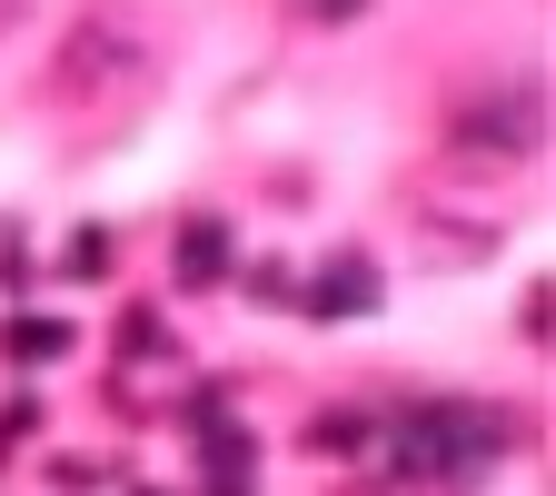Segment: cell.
<instances>
[{
  "instance_id": "obj_5",
  "label": "cell",
  "mask_w": 556,
  "mask_h": 496,
  "mask_svg": "<svg viewBox=\"0 0 556 496\" xmlns=\"http://www.w3.org/2000/svg\"><path fill=\"white\" fill-rule=\"evenodd\" d=\"M179 278H189V289L229 278V229H219V219H189V229H179Z\"/></svg>"
},
{
  "instance_id": "obj_8",
  "label": "cell",
  "mask_w": 556,
  "mask_h": 496,
  "mask_svg": "<svg viewBox=\"0 0 556 496\" xmlns=\"http://www.w3.org/2000/svg\"><path fill=\"white\" fill-rule=\"evenodd\" d=\"M318 11H328V21H338V11H358V0H318Z\"/></svg>"
},
{
  "instance_id": "obj_7",
  "label": "cell",
  "mask_w": 556,
  "mask_h": 496,
  "mask_svg": "<svg viewBox=\"0 0 556 496\" xmlns=\"http://www.w3.org/2000/svg\"><path fill=\"white\" fill-rule=\"evenodd\" d=\"M30 21V0H0V30H21Z\"/></svg>"
},
{
  "instance_id": "obj_2",
  "label": "cell",
  "mask_w": 556,
  "mask_h": 496,
  "mask_svg": "<svg viewBox=\"0 0 556 496\" xmlns=\"http://www.w3.org/2000/svg\"><path fill=\"white\" fill-rule=\"evenodd\" d=\"M119 80H139V40L119 21H80V40H70V60H60V90L70 100H100Z\"/></svg>"
},
{
  "instance_id": "obj_6",
  "label": "cell",
  "mask_w": 556,
  "mask_h": 496,
  "mask_svg": "<svg viewBox=\"0 0 556 496\" xmlns=\"http://www.w3.org/2000/svg\"><path fill=\"white\" fill-rule=\"evenodd\" d=\"M0 347L40 368V358H60V347H70V328H60V318H11V328H0Z\"/></svg>"
},
{
  "instance_id": "obj_3",
  "label": "cell",
  "mask_w": 556,
  "mask_h": 496,
  "mask_svg": "<svg viewBox=\"0 0 556 496\" xmlns=\"http://www.w3.org/2000/svg\"><path fill=\"white\" fill-rule=\"evenodd\" d=\"M536 129H546V100H536V90L477 100V110L457 119V139H477V150H536Z\"/></svg>"
},
{
  "instance_id": "obj_1",
  "label": "cell",
  "mask_w": 556,
  "mask_h": 496,
  "mask_svg": "<svg viewBox=\"0 0 556 496\" xmlns=\"http://www.w3.org/2000/svg\"><path fill=\"white\" fill-rule=\"evenodd\" d=\"M497 447H507V428L486 407H407L397 428H388V457L407 476H477Z\"/></svg>"
},
{
  "instance_id": "obj_4",
  "label": "cell",
  "mask_w": 556,
  "mask_h": 496,
  "mask_svg": "<svg viewBox=\"0 0 556 496\" xmlns=\"http://www.w3.org/2000/svg\"><path fill=\"white\" fill-rule=\"evenodd\" d=\"M368 298H378V268H368V258H328V278L308 289V308H318V318H358Z\"/></svg>"
}]
</instances>
